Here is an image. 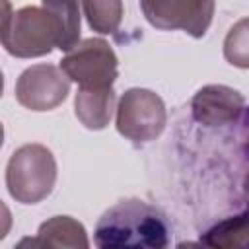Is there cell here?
Here are the masks:
<instances>
[{"mask_svg":"<svg viewBox=\"0 0 249 249\" xmlns=\"http://www.w3.org/2000/svg\"><path fill=\"white\" fill-rule=\"evenodd\" d=\"M45 10L25 8L8 19L2 43L16 56H39L53 47L70 51L80 37L76 0H43Z\"/></svg>","mask_w":249,"mask_h":249,"instance_id":"1","label":"cell"},{"mask_svg":"<svg viewBox=\"0 0 249 249\" xmlns=\"http://www.w3.org/2000/svg\"><path fill=\"white\" fill-rule=\"evenodd\" d=\"M169 235L165 216L138 198L117 202L95 226V245L101 249H161L169 245Z\"/></svg>","mask_w":249,"mask_h":249,"instance_id":"2","label":"cell"},{"mask_svg":"<svg viewBox=\"0 0 249 249\" xmlns=\"http://www.w3.org/2000/svg\"><path fill=\"white\" fill-rule=\"evenodd\" d=\"M146 19L161 29H185L202 37L212 21L214 0H142Z\"/></svg>","mask_w":249,"mask_h":249,"instance_id":"3","label":"cell"},{"mask_svg":"<svg viewBox=\"0 0 249 249\" xmlns=\"http://www.w3.org/2000/svg\"><path fill=\"white\" fill-rule=\"evenodd\" d=\"M84 49L78 53L86 62L78 60L76 56H66L62 60V68L72 76V80L80 82L84 88L89 89H109L111 82L115 80L117 60L111 49L103 41L93 43V60H91V41L82 45Z\"/></svg>","mask_w":249,"mask_h":249,"instance_id":"4","label":"cell"},{"mask_svg":"<svg viewBox=\"0 0 249 249\" xmlns=\"http://www.w3.org/2000/svg\"><path fill=\"white\" fill-rule=\"evenodd\" d=\"M89 25L99 33H111L121 19L119 0H84Z\"/></svg>","mask_w":249,"mask_h":249,"instance_id":"5","label":"cell"},{"mask_svg":"<svg viewBox=\"0 0 249 249\" xmlns=\"http://www.w3.org/2000/svg\"><path fill=\"white\" fill-rule=\"evenodd\" d=\"M245 218H247V214H245V210H243L239 216H233V218H230V220L220 222V224L214 226L210 231H206L204 243H208V245H222V247H226V245H235L237 241L231 237V233H233V235H245Z\"/></svg>","mask_w":249,"mask_h":249,"instance_id":"6","label":"cell"},{"mask_svg":"<svg viewBox=\"0 0 249 249\" xmlns=\"http://www.w3.org/2000/svg\"><path fill=\"white\" fill-rule=\"evenodd\" d=\"M8 230H10V212H8V208L0 200V239L6 237Z\"/></svg>","mask_w":249,"mask_h":249,"instance_id":"7","label":"cell"},{"mask_svg":"<svg viewBox=\"0 0 249 249\" xmlns=\"http://www.w3.org/2000/svg\"><path fill=\"white\" fill-rule=\"evenodd\" d=\"M8 19H10V4H8V0H0V37H2V31H4Z\"/></svg>","mask_w":249,"mask_h":249,"instance_id":"8","label":"cell"},{"mask_svg":"<svg viewBox=\"0 0 249 249\" xmlns=\"http://www.w3.org/2000/svg\"><path fill=\"white\" fill-rule=\"evenodd\" d=\"M2 86H4V80H2V72H0V95H2Z\"/></svg>","mask_w":249,"mask_h":249,"instance_id":"9","label":"cell"},{"mask_svg":"<svg viewBox=\"0 0 249 249\" xmlns=\"http://www.w3.org/2000/svg\"><path fill=\"white\" fill-rule=\"evenodd\" d=\"M0 146H2V124H0Z\"/></svg>","mask_w":249,"mask_h":249,"instance_id":"10","label":"cell"}]
</instances>
